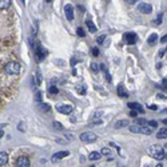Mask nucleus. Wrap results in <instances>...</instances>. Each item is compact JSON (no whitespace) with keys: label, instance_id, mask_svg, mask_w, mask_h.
I'll return each mask as SVG.
<instances>
[{"label":"nucleus","instance_id":"nucleus-8","mask_svg":"<svg viewBox=\"0 0 167 167\" xmlns=\"http://www.w3.org/2000/svg\"><path fill=\"white\" fill-rule=\"evenodd\" d=\"M16 166L17 167H30V159H28V157H24V155L19 157L16 161Z\"/></svg>","mask_w":167,"mask_h":167},{"label":"nucleus","instance_id":"nucleus-19","mask_svg":"<svg viewBox=\"0 0 167 167\" xmlns=\"http://www.w3.org/2000/svg\"><path fill=\"white\" fill-rule=\"evenodd\" d=\"M11 7V0H0V8L1 10H7Z\"/></svg>","mask_w":167,"mask_h":167},{"label":"nucleus","instance_id":"nucleus-29","mask_svg":"<svg viewBox=\"0 0 167 167\" xmlns=\"http://www.w3.org/2000/svg\"><path fill=\"white\" fill-rule=\"evenodd\" d=\"M54 128H58V130H63V126L60 125L59 122H54Z\"/></svg>","mask_w":167,"mask_h":167},{"label":"nucleus","instance_id":"nucleus-42","mask_svg":"<svg viewBox=\"0 0 167 167\" xmlns=\"http://www.w3.org/2000/svg\"><path fill=\"white\" fill-rule=\"evenodd\" d=\"M164 52H166L164 49H163V51H161V52H159V56H163V55H164Z\"/></svg>","mask_w":167,"mask_h":167},{"label":"nucleus","instance_id":"nucleus-25","mask_svg":"<svg viewBox=\"0 0 167 167\" xmlns=\"http://www.w3.org/2000/svg\"><path fill=\"white\" fill-rule=\"evenodd\" d=\"M136 123L139 126H146L148 125V120H146V119H136Z\"/></svg>","mask_w":167,"mask_h":167},{"label":"nucleus","instance_id":"nucleus-47","mask_svg":"<svg viewBox=\"0 0 167 167\" xmlns=\"http://www.w3.org/2000/svg\"><path fill=\"white\" fill-rule=\"evenodd\" d=\"M166 161H167V152H166Z\"/></svg>","mask_w":167,"mask_h":167},{"label":"nucleus","instance_id":"nucleus-39","mask_svg":"<svg viewBox=\"0 0 167 167\" xmlns=\"http://www.w3.org/2000/svg\"><path fill=\"white\" fill-rule=\"evenodd\" d=\"M71 64H72V66H75V64H76V59H75V58H72V59H71Z\"/></svg>","mask_w":167,"mask_h":167},{"label":"nucleus","instance_id":"nucleus-46","mask_svg":"<svg viewBox=\"0 0 167 167\" xmlns=\"http://www.w3.org/2000/svg\"><path fill=\"white\" fill-rule=\"evenodd\" d=\"M46 1H47V3H51V1H52V0H46Z\"/></svg>","mask_w":167,"mask_h":167},{"label":"nucleus","instance_id":"nucleus-22","mask_svg":"<svg viewBox=\"0 0 167 167\" xmlns=\"http://www.w3.org/2000/svg\"><path fill=\"white\" fill-rule=\"evenodd\" d=\"M35 100H36L38 104H39V103H43V102H42V92H40V91L35 92Z\"/></svg>","mask_w":167,"mask_h":167},{"label":"nucleus","instance_id":"nucleus-4","mask_svg":"<svg viewBox=\"0 0 167 167\" xmlns=\"http://www.w3.org/2000/svg\"><path fill=\"white\" fill-rule=\"evenodd\" d=\"M80 141L86 142V143H92V142L96 141V135L94 134V132H83V134H80Z\"/></svg>","mask_w":167,"mask_h":167},{"label":"nucleus","instance_id":"nucleus-43","mask_svg":"<svg viewBox=\"0 0 167 167\" xmlns=\"http://www.w3.org/2000/svg\"><path fill=\"white\" fill-rule=\"evenodd\" d=\"M20 3H22V4H24V3H26V0H20Z\"/></svg>","mask_w":167,"mask_h":167},{"label":"nucleus","instance_id":"nucleus-40","mask_svg":"<svg viewBox=\"0 0 167 167\" xmlns=\"http://www.w3.org/2000/svg\"><path fill=\"white\" fill-rule=\"evenodd\" d=\"M126 1H127V3H136V1H139V0H126Z\"/></svg>","mask_w":167,"mask_h":167},{"label":"nucleus","instance_id":"nucleus-10","mask_svg":"<svg viewBox=\"0 0 167 167\" xmlns=\"http://www.w3.org/2000/svg\"><path fill=\"white\" fill-rule=\"evenodd\" d=\"M64 13H66V17L68 20H74V7L71 4H66L64 7Z\"/></svg>","mask_w":167,"mask_h":167},{"label":"nucleus","instance_id":"nucleus-5","mask_svg":"<svg viewBox=\"0 0 167 167\" xmlns=\"http://www.w3.org/2000/svg\"><path fill=\"white\" fill-rule=\"evenodd\" d=\"M123 40H125L127 44H135L136 43V40H138V36H136V33L135 32H126L125 35H123Z\"/></svg>","mask_w":167,"mask_h":167},{"label":"nucleus","instance_id":"nucleus-44","mask_svg":"<svg viewBox=\"0 0 167 167\" xmlns=\"http://www.w3.org/2000/svg\"><path fill=\"white\" fill-rule=\"evenodd\" d=\"M163 123H164V125H167V119H164V120H163Z\"/></svg>","mask_w":167,"mask_h":167},{"label":"nucleus","instance_id":"nucleus-37","mask_svg":"<svg viewBox=\"0 0 167 167\" xmlns=\"http://www.w3.org/2000/svg\"><path fill=\"white\" fill-rule=\"evenodd\" d=\"M19 130H20V131H24V130H26V127L23 126V123H20V125H19Z\"/></svg>","mask_w":167,"mask_h":167},{"label":"nucleus","instance_id":"nucleus-9","mask_svg":"<svg viewBox=\"0 0 167 167\" xmlns=\"http://www.w3.org/2000/svg\"><path fill=\"white\" fill-rule=\"evenodd\" d=\"M68 155H70L68 151H59V152H55V154L52 155V159H51V161H52L54 163H55V162L60 161V159H63V158L68 157Z\"/></svg>","mask_w":167,"mask_h":167},{"label":"nucleus","instance_id":"nucleus-17","mask_svg":"<svg viewBox=\"0 0 167 167\" xmlns=\"http://www.w3.org/2000/svg\"><path fill=\"white\" fill-rule=\"evenodd\" d=\"M86 26L88 27V30L91 31V32H96V26L92 23L91 19H87V20H86Z\"/></svg>","mask_w":167,"mask_h":167},{"label":"nucleus","instance_id":"nucleus-14","mask_svg":"<svg viewBox=\"0 0 167 167\" xmlns=\"http://www.w3.org/2000/svg\"><path fill=\"white\" fill-rule=\"evenodd\" d=\"M130 125V122L123 119V120H118L116 122V125H115V128H123V127H128Z\"/></svg>","mask_w":167,"mask_h":167},{"label":"nucleus","instance_id":"nucleus-6","mask_svg":"<svg viewBox=\"0 0 167 167\" xmlns=\"http://www.w3.org/2000/svg\"><path fill=\"white\" fill-rule=\"evenodd\" d=\"M35 55H36V58H38V60H43L47 56V49H44L40 44H38L35 48Z\"/></svg>","mask_w":167,"mask_h":167},{"label":"nucleus","instance_id":"nucleus-12","mask_svg":"<svg viewBox=\"0 0 167 167\" xmlns=\"http://www.w3.org/2000/svg\"><path fill=\"white\" fill-rule=\"evenodd\" d=\"M128 108L130 110H135V111L138 112H142L143 114V107H142V104H139V103H136V102H132V103H128Z\"/></svg>","mask_w":167,"mask_h":167},{"label":"nucleus","instance_id":"nucleus-1","mask_svg":"<svg viewBox=\"0 0 167 167\" xmlns=\"http://www.w3.org/2000/svg\"><path fill=\"white\" fill-rule=\"evenodd\" d=\"M147 152L150 155H152V157H154L155 159H158V161H162L163 158H166V152H164V150L163 148H161V147H155V146L148 147Z\"/></svg>","mask_w":167,"mask_h":167},{"label":"nucleus","instance_id":"nucleus-26","mask_svg":"<svg viewBox=\"0 0 167 167\" xmlns=\"http://www.w3.org/2000/svg\"><path fill=\"white\" fill-rule=\"evenodd\" d=\"M100 154H103V155H108V157H111V150H110V148H102Z\"/></svg>","mask_w":167,"mask_h":167},{"label":"nucleus","instance_id":"nucleus-45","mask_svg":"<svg viewBox=\"0 0 167 167\" xmlns=\"http://www.w3.org/2000/svg\"><path fill=\"white\" fill-rule=\"evenodd\" d=\"M155 167H163V166H162V164H157V166H155Z\"/></svg>","mask_w":167,"mask_h":167},{"label":"nucleus","instance_id":"nucleus-34","mask_svg":"<svg viewBox=\"0 0 167 167\" xmlns=\"http://www.w3.org/2000/svg\"><path fill=\"white\" fill-rule=\"evenodd\" d=\"M136 115H138V111L131 110V112H130V116H132V118H136Z\"/></svg>","mask_w":167,"mask_h":167},{"label":"nucleus","instance_id":"nucleus-48","mask_svg":"<svg viewBox=\"0 0 167 167\" xmlns=\"http://www.w3.org/2000/svg\"><path fill=\"white\" fill-rule=\"evenodd\" d=\"M90 167H95V166H90Z\"/></svg>","mask_w":167,"mask_h":167},{"label":"nucleus","instance_id":"nucleus-21","mask_svg":"<svg viewBox=\"0 0 167 167\" xmlns=\"http://www.w3.org/2000/svg\"><path fill=\"white\" fill-rule=\"evenodd\" d=\"M76 91H78L80 95H84L86 94V87L84 86H82V84H79V86H76Z\"/></svg>","mask_w":167,"mask_h":167},{"label":"nucleus","instance_id":"nucleus-16","mask_svg":"<svg viewBox=\"0 0 167 167\" xmlns=\"http://www.w3.org/2000/svg\"><path fill=\"white\" fill-rule=\"evenodd\" d=\"M7 162H8V155H7V152H0V166H4V164H7Z\"/></svg>","mask_w":167,"mask_h":167},{"label":"nucleus","instance_id":"nucleus-38","mask_svg":"<svg viewBox=\"0 0 167 167\" xmlns=\"http://www.w3.org/2000/svg\"><path fill=\"white\" fill-rule=\"evenodd\" d=\"M104 74H106V78H107V80L110 82V80H111V75H110L108 72H104Z\"/></svg>","mask_w":167,"mask_h":167},{"label":"nucleus","instance_id":"nucleus-7","mask_svg":"<svg viewBox=\"0 0 167 167\" xmlns=\"http://www.w3.org/2000/svg\"><path fill=\"white\" fill-rule=\"evenodd\" d=\"M72 110H74V107L70 104H59L56 106V111L60 112V114H71Z\"/></svg>","mask_w":167,"mask_h":167},{"label":"nucleus","instance_id":"nucleus-41","mask_svg":"<svg viewBox=\"0 0 167 167\" xmlns=\"http://www.w3.org/2000/svg\"><path fill=\"white\" fill-rule=\"evenodd\" d=\"M148 108H150V110H157V106H148Z\"/></svg>","mask_w":167,"mask_h":167},{"label":"nucleus","instance_id":"nucleus-3","mask_svg":"<svg viewBox=\"0 0 167 167\" xmlns=\"http://www.w3.org/2000/svg\"><path fill=\"white\" fill-rule=\"evenodd\" d=\"M4 71L8 74V75H16L20 71V64L17 62H8L4 67Z\"/></svg>","mask_w":167,"mask_h":167},{"label":"nucleus","instance_id":"nucleus-27","mask_svg":"<svg viewBox=\"0 0 167 167\" xmlns=\"http://www.w3.org/2000/svg\"><path fill=\"white\" fill-rule=\"evenodd\" d=\"M148 127H151V128L158 127V122L157 120H150L148 122Z\"/></svg>","mask_w":167,"mask_h":167},{"label":"nucleus","instance_id":"nucleus-30","mask_svg":"<svg viewBox=\"0 0 167 167\" xmlns=\"http://www.w3.org/2000/svg\"><path fill=\"white\" fill-rule=\"evenodd\" d=\"M104 39H106V36H104V35H102V36H99L98 39H96V42H98L99 44H103V42H104Z\"/></svg>","mask_w":167,"mask_h":167},{"label":"nucleus","instance_id":"nucleus-20","mask_svg":"<svg viewBox=\"0 0 167 167\" xmlns=\"http://www.w3.org/2000/svg\"><path fill=\"white\" fill-rule=\"evenodd\" d=\"M100 152H98V151H94V152H91V154L88 155V159L90 161H98L99 158H100Z\"/></svg>","mask_w":167,"mask_h":167},{"label":"nucleus","instance_id":"nucleus-36","mask_svg":"<svg viewBox=\"0 0 167 167\" xmlns=\"http://www.w3.org/2000/svg\"><path fill=\"white\" fill-rule=\"evenodd\" d=\"M161 43H162V44H163V43H167V35H164L163 38H162V39H161Z\"/></svg>","mask_w":167,"mask_h":167},{"label":"nucleus","instance_id":"nucleus-28","mask_svg":"<svg viewBox=\"0 0 167 167\" xmlns=\"http://www.w3.org/2000/svg\"><path fill=\"white\" fill-rule=\"evenodd\" d=\"M91 70H92L94 72H98V71H99V66L96 64V63H92V64H91Z\"/></svg>","mask_w":167,"mask_h":167},{"label":"nucleus","instance_id":"nucleus-33","mask_svg":"<svg viewBox=\"0 0 167 167\" xmlns=\"http://www.w3.org/2000/svg\"><path fill=\"white\" fill-rule=\"evenodd\" d=\"M92 55H94V56H98L99 55V49L96 48V47H94V48H92Z\"/></svg>","mask_w":167,"mask_h":167},{"label":"nucleus","instance_id":"nucleus-49","mask_svg":"<svg viewBox=\"0 0 167 167\" xmlns=\"http://www.w3.org/2000/svg\"><path fill=\"white\" fill-rule=\"evenodd\" d=\"M166 52H167V48H166Z\"/></svg>","mask_w":167,"mask_h":167},{"label":"nucleus","instance_id":"nucleus-18","mask_svg":"<svg viewBox=\"0 0 167 167\" xmlns=\"http://www.w3.org/2000/svg\"><path fill=\"white\" fill-rule=\"evenodd\" d=\"M157 138L158 139H167V128H162L159 130L157 134Z\"/></svg>","mask_w":167,"mask_h":167},{"label":"nucleus","instance_id":"nucleus-11","mask_svg":"<svg viewBox=\"0 0 167 167\" xmlns=\"http://www.w3.org/2000/svg\"><path fill=\"white\" fill-rule=\"evenodd\" d=\"M138 10L141 11L142 13H150L151 11H152V6L148 3H142V4H139Z\"/></svg>","mask_w":167,"mask_h":167},{"label":"nucleus","instance_id":"nucleus-23","mask_svg":"<svg viewBox=\"0 0 167 167\" xmlns=\"http://www.w3.org/2000/svg\"><path fill=\"white\" fill-rule=\"evenodd\" d=\"M162 19H163V17H162V15H158L157 19L152 22V24H154V26H159V24L162 23Z\"/></svg>","mask_w":167,"mask_h":167},{"label":"nucleus","instance_id":"nucleus-32","mask_svg":"<svg viewBox=\"0 0 167 167\" xmlns=\"http://www.w3.org/2000/svg\"><path fill=\"white\" fill-rule=\"evenodd\" d=\"M78 35H79V36H82V38L86 35L84 31H83V28H80V27H78Z\"/></svg>","mask_w":167,"mask_h":167},{"label":"nucleus","instance_id":"nucleus-24","mask_svg":"<svg viewBox=\"0 0 167 167\" xmlns=\"http://www.w3.org/2000/svg\"><path fill=\"white\" fill-rule=\"evenodd\" d=\"M39 107L42 111H49V106L48 104H44V103H39Z\"/></svg>","mask_w":167,"mask_h":167},{"label":"nucleus","instance_id":"nucleus-31","mask_svg":"<svg viewBox=\"0 0 167 167\" xmlns=\"http://www.w3.org/2000/svg\"><path fill=\"white\" fill-rule=\"evenodd\" d=\"M49 92H51V94H58V88H56L55 86H51V87H49V90H48Z\"/></svg>","mask_w":167,"mask_h":167},{"label":"nucleus","instance_id":"nucleus-50","mask_svg":"<svg viewBox=\"0 0 167 167\" xmlns=\"http://www.w3.org/2000/svg\"><path fill=\"white\" fill-rule=\"evenodd\" d=\"M166 147H167V144H166Z\"/></svg>","mask_w":167,"mask_h":167},{"label":"nucleus","instance_id":"nucleus-35","mask_svg":"<svg viewBox=\"0 0 167 167\" xmlns=\"http://www.w3.org/2000/svg\"><path fill=\"white\" fill-rule=\"evenodd\" d=\"M162 87H163L164 90H167V79H163V80H162Z\"/></svg>","mask_w":167,"mask_h":167},{"label":"nucleus","instance_id":"nucleus-15","mask_svg":"<svg viewBox=\"0 0 167 167\" xmlns=\"http://www.w3.org/2000/svg\"><path fill=\"white\" fill-rule=\"evenodd\" d=\"M147 42H148V44H150V46H154V44H157V42H158V35H157V33H151V35L148 36Z\"/></svg>","mask_w":167,"mask_h":167},{"label":"nucleus","instance_id":"nucleus-13","mask_svg":"<svg viewBox=\"0 0 167 167\" xmlns=\"http://www.w3.org/2000/svg\"><path fill=\"white\" fill-rule=\"evenodd\" d=\"M116 90H118V95L119 96H122V98H127L128 96V92H127V90L125 88V86L123 84H119Z\"/></svg>","mask_w":167,"mask_h":167},{"label":"nucleus","instance_id":"nucleus-2","mask_svg":"<svg viewBox=\"0 0 167 167\" xmlns=\"http://www.w3.org/2000/svg\"><path fill=\"white\" fill-rule=\"evenodd\" d=\"M130 131L134 132V134H144V135H150L152 134V128L151 127H147V126H130Z\"/></svg>","mask_w":167,"mask_h":167}]
</instances>
